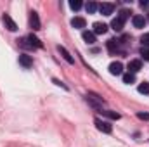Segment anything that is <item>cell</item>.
<instances>
[{
    "label": "cell",
    "mask_w": 149,
    "mask_h": 147,
    "mask_svg": "<svg viewBox=\"0 0 149 147\" xmlns=\"http://www.w3.org/2000/svg\"><path fill=\"white\" fill-rule=\"evenodd\" d=\"M17 42H21L24 47H30V49H42V47H43V45H42V42H40L35 35H28L26 38L17 40Z\"/></svg>",
    "instance_id": "1"
},
{
    "label": "cell",
    "mask_w": 149,
    "mask_h": 147,
    "mask_svg": "<svg viewBox=\"0 0 149 147\" xmlns=\"http://www.w3.org/2000/svg\"><path fill=\"white\" fill-rule=\"evenodd\" d=\"M87 101H88L95 109H101V106L104 104V99H102V97H99L95 92H88V94H87Z\"/></svg>",
    "instance_id": "2"
},
{
    "label": "cell",
    "mask_w": 149,
    "mask_h": 147,
    "mask_svg": "<svg viewBox=\"0 0 149 147\" xmlns=\"http://www.w3.org/2000/svg\"><path fill=\"white\" fill-rule=\"evenodd\" d=\"M94 123H95V128H97L99 132H102V133H111V132H113L111 125H109L108 121L101 119V118H95V119H94Z\"/></svg>",
    "instance_id": "3"
},
{
    "label": "cell",
    "mask_w": 149,
    "mask_h": 147,
    "mask_svg": "<svg viewBox=\"0 0 149 147\" xmlns=\"http://www.w3.org/2000/svg\"><path fill=\"white\" fill-rule=\"evenodd\" d=\"M30 28H31L33 31H38V30H40V17H38V14L35 10L30 12Z\"/></svg>",
    "instance_id": "4"
},
{
    "label": "cell",
    "mask_w": 149,
    "mask_h": 147,
    "mask_svg": "<svg viewBox=\"0 0 149 147\" xmlns=\"http://www.w3.org/2000/svg\"><path fill=\"white\" fill-rule=\"evenodd\" d=\"M113 10H114V5L109 3V2H104V3L99 5V12H101L102 16H111Z\"/></svg>",
    "instance_id": "5"
},
{
    "label": "cell",
    "mask_w": 149,
    "mask_h": 147,
    "mask_svg": "<svg viewBox=\"0 0 149 147\" xmlns=\"http://www.w3.org/2000/svg\"><path fill=\"white\" fill-rule=\"evenodd\" d=\"M109 73L113 74V76H120V74H123V64L121 62H111L109 64Z\"/></svg>",
    "instance_id": "6"
},
{
    "label": "cell",
    "mask_w": 149,
    "mask_h": 147,
    "mask_svg": "<svg viewBox=\"0 0 149 147\" xmlns=\"http://www.w3.org/2000/svg\"><path fill=\"white\" fill-rule=\"evenodd\" d=\"M19 64L23 66V68H26V69H30L31 66H33V59L28 55V54H21L19 55Z\"/></svg>",
    "instance_id": "7"
},
{
    "label": "cell",
    "mask_w": 149,
    "mask_h": 147,
    "mask_svg": "<svg viewBox=\"0 0 149 147\" xmlns=\"http://www.w3.org/2000/svg\"><path fill=\"white\" fill-rule=\"evenodd\" d=\"M142 69V62L139 61V59H132L130 62H128V73H137V71H141Z\"/></svg>",
    "instance_id": "8"
},
{
    "label": "cell",
    "mask_w": 149,
    "mask_h": 147,
    "mask_svg": "<svg viewBox=\"0 0 149 147\" xmlns=\"http://www.w3.org/2000/svg\"><path fill=\"white\" fill-rule=\"evenodd\" d=\"M57 50H59V54H61V55L64 57V61H66L68 64H74L73 55H71V54H70V52H68V50H66V49H64L63 45H57Z\"/></svg>",
    "instance_id": "9"
},
{
    "label": "cell",
    "mask_w": 149,
    "mask_h": 147,
    "mask_svg": "<svg viewBox=\"0 0 149 147\" xmlns=\"http://www.w3.org/2000/svg\"><path fill=\"white\" fill-rule=\"evenodd\" d=\"M3 24H5V28H7L9 31H16V30H17V24L14 23V19H12L9 14L3 16Z\"/></svg>",
    "instance_id": "10"
},
{
    "label": "cell",
    "mask_w": 149,
    "mask_h": 147,
    "mask_svg": "<svg viewBox=\"0 0 149 147\" xmlns=\"http://www.w3.org/2000/svg\"><path fill=\"white\" fill-rule=\"evenodd\" d=\"M106 31H108V24H104V23H94V30H92L94 35H104Z\"/></svg>",
    "instance_id": "11"
},
{
    "label": "cell",
    "mask_w": 149,
    "mask_h": 147,
    "mask_svg": "<svg viewBox=\"0 0 149 147\" xmlns=\"http://www.w3.org/2000/svg\"><path fill=\"white\" fill-rule=\"evenodd\" d=\"M132 24H134V28H144L146 26V19H144V16H134L132 17Z\"/></svg>",
    "instance_id": "12"
},
{
    "label": "cell",
    "mask_w": 149,
    "mask_h": 147,
    "mask_svg": "<svg viewBox=\"0 0 149 147\" xmlns=\"http://www.w3.org/2000/svg\"><path fill=\"white\" fill-rule=\"evenodd\" d=\"M106 47H108V50L111 52V54H116L118 50H120V42L118 40H108V43H106Z\"/></svg>",
    "instance_id": "13"
},
{
    "label": "cell",
    "mask_w": 149,
    "mask_h": 147,
    "mask_svg": "<svg viewBox=\"0 0 149 147\" xmlns=\"http://www.w3.org/2000/svg\"><path fill=\"white\" fill-rule=\"evenodd\" d=\"M71 26L76 28V30H81V28L87 26V21H85L83 17H73V19H71Z\"/></svg>",
    "instance_id": "14"
},
{
    "label": "cell",
    "mask_w": 149,
    "mask_h": 147,
    "mask_svg": "<svg viewBox=\"0 0 149 147\" xmlns=\"http://www.w3.org/2000/svg\"><path fill=\"white\" fill-rule=\"evenodd\" d=\"M123 24H125V21H121L120 17H114L111 21V28L114 31H121V30H123Z\"/></svg>",
    "instance_id": "15"
},
{
    "label": "cell",
    "mask_w": 149,
    "mask_h": 147,
    "mask_svg": "<svg viewBox=\"0 0 149 147\" xmlns=\"http://www.w3.org/2000/svg\"><path fill=\"white\" fill-rule=\"evenodd\" d=\"M81 38H83L87 43H90V45L95 43V35H94L92 31H83V33H81Z\"/></svg>",
    "instance_id": "16"
},
{
    "label": "cell",
    "mask_w": 149,
    "mask_h": 147,
    "mask_svg": "<svg viewBox=\"0 0 149 147\" xmlns=\"http://www.w3.org/2000/svg\"><path fill=\"white\" fill-rule=\"evenodd\" d=\"M134 81H135V74L134 73H125L123 74V83L130 85V83H134Z\"/></svg>",
    "instance_id": "17"
},
{
    "label": "cell",
    "mask_w": 149,
    "mask_h": 147,
    "mask_svg": "<svg viewBox=\"0 0 149 147\" xmlns=\"http://www.w3.org/2000/svg\"><path fill=\"white\" fill-rule=\"evenodd\" d=\"M85 9H87V12H88V14H94V12L99 9V5H97L95 2H88V3L85 5Z\"/></svg>",
    "instance_id": "18"
},
{
    "label": "cell",
    "mask_w": 149,
    "mask_h": 147,
    "mask_svg": "<svg viewBox=\"0 0 149 147\" xmlns=\"http://www.w3.org/2000/svg\"><path fill=\"white\" fill-rule=\"evenodd\" d=\"M104 116H108V118H111V119H120V114L118 112H114V111H101Z\"/></svg>",
    "instance_id": "19"
},
{
    "label": "cell",
    "mask_w": 149,
    "mask_h": 147,
    "mask_svg": "<svg viewBox=\"0 0 149 147\" xmlns=\"http://www.w3.org/2000/svg\"><path fill=\"white\" fill-rule=\"evenodd\" d=\"M139 92L144 94V95H149V83H146V81L141 83V85H139Z\"/></svg>",
    "instance_id": "20"
},
{
    "label": "cell",
    "mask_w": 149,
    "mask_h": 147,
    "mask_svg": "<svg viewBox=\"0 0 149 147\" xmlns=\"http://www.w3.org/2000/svg\"><path fill=\"white\" fill-rule=\"evenodd\" d=\"M81 5H83V3H81L80 0H71V2H70V7H71L73 10H80V9H81Z\"/></svg>",
    "instance_id": "21"
},
{
    "label": "cell",
    "mask_w": 149,
    "mask_h": 147,
    "mask_svg": "<svg viewBox=\"0 0 149 147\" xmlns=\"http://www.w3.org/2000/svg\"><path fill=\"white\" fill-rule=\"evenodd\" d=\"M128 14H130V10H127V9H121V10H120V14H118V17H120L121 21H127Z\"/></svg>",
    "instance_id": "22"
},
{
    "label": "cell",
    "mask_w": 149,
    "mask_h": 147,
    "mask_svg": "<svg viewBox=\"0 0 149 147\" xmlns=\"http://www.w3.org/2000/svg\"><path fill=\"white\" fill-rule=\"evenodd\" d=\"M141 43H142V47H148L149 49V33H144L141 37Z\"/></svg>",
    "instance_id": "23"
},
{
    "label": "cell",
    "mask_w": 149,
    "mask_h": 147,
    "mask_svg": "<svg viewBox=\"0 0 149 147\" xmlns=\"http://www.w3.org/2000/svg\"><path fill=\"white\" fill-rule=\"evenodd\" d=\"M141 55L144 57V61H149V49H148V47H142V50H141Z\"/></svg>",
    "instance_id": "24"
},
{
    "label": "cell",
    "mask_w": 149,
    "mask_h": 147,
    "mask_svg": "<svg viewBox=\"0 0 149 147\" xmlns=\"http://www.w3.org/2000/svg\"><path fill=\"white\" fill-rule=\"evenodd\" d=\"M137 118H139V119H146V121H149V112H139Z\"/></svg>",
    "instance_id": "25"
}]
</instances>
